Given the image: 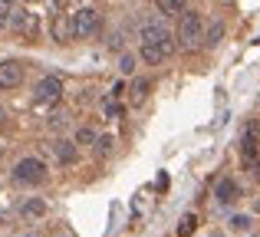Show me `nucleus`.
Returning <instances> with one entry per match:
<instances>
[{"mask_svg":"<svg viewBox=\"0 0 260 237\" xmlns=\"http://www.w3.org/2000/svg\"><path fill=\"white\" fill-rule=\"evenodd\" d=\"M20 211H23V218H43L46 214V201L43 198H30Z\"/></svg>","mask_w":260,"mask_h":237,"instance_id":"obj_16","label":"nucleus"},{"mask_svg":"<svg viewBox=\"0 0 260 237\" xmlns=\"http://www.w3.org/2000/svg\"><path fill=\"white\" fill-rule=\"evenodd\" d=\"M198 227V214H184L181 221H178V237H191Z\"/></svg>","mask_w":260,"mask_h":237,"instance_id":"obj_17","label":"nucleus"},{"mask_svg":"<svg viewBox=\"0 0 260 237\" xmlns=\"http://www.w3.org/2000/svg\"><path fill=\"white\" fill-rule=\"evenodd\" d=\"M63 99V79L59 76H43L33 86V103L37 106H56Z\"/></svg>","mask_w":260,"mask_h":237,"instance_id":"obj_4","label":"nucleus"},{"mask_svg":"<svg viewBox=\"0 0 260 237\" xmlns=\"http://www.w3.org/2000/svg\"><path fill=\"white\" fill-rule=\"evenodd\" d=\"M112 145H115V139H112V135H99V139H95V145H92V152L99 155V158H106V155L112 152Z\"/></svg>","mask_w":260,"mask_h":237,"instance_id":"obj_18","label":"nucleus"},{"mask_svg":"<svg viewBox=\"0 0 260 237\" xmlns=\"http://www.w3.org/2000/svg\"><path fill=\"white\" fill-rule=\"evenodd\" d=\"M211 237H224V234H211Z\"/></svg>","mask_w":260,"mask_h":237,"instance_id":"obj_25","label":"nucleus"},{"mask_svg":"<svg viewBox=\"0 0 260 237\" xmlns=\"http://www.w3.org/2000/svg\"><path fill=\"white\" fill-rule=\"evenodd\" d=\"M106 116L109 119H122V106L115 103V99H109V103H106Z\"/></svg>","mask_w":260,"mask_h":237,"instance_id":"obj_22","label":"nucleus"},{"mask_svg":"<svg viewBox=\"0 0 260 237\" xmlns=\"http://www.w3.org/2000/svg\"><path fill=\"white\" fill-rule=\"evenodd\" d=\"M7 26H10L13 33H20V37H37V33H40L37 13H30L26 7H13V13H10V20H7Z\"/></svg>","mask_w":260,"mask_h":237,"instance_id":"obj_5","label":"nucleus"},{"mask_svg":"<svg viewBox=\"0 0 260 237\" xmlns=\"http://www.w3.org/2000/svg\"><path fill=\"white\" fill-rule=\"evenodd\" d=\"M221 40H224V23H221V20H214V23L204 30V46H208V50H214Z\"/></svg>","mask_w":260,"mask_h":237,"instance_id":"obj_14","label":"nucleus"},{"mask_svg":"<svg viewBox=\"0 0 260 237\" xmlns=\"http://www.w3.org/2000/svg\"><path fill=\"white\" fill-rule=\"evenodd\" d=\"M250 237H254V234H250Z\"/></svg>","mask_w":260,"mask_h":237,"instance_id":"obj_26","label":"nucleus"},{"mask_svg":"<svg viewBox=\"0 0 260 237\" xmlns=\"http://www.w3.org/2000/svg\"><path fill=\"white\" fill-rule=\"evenodd\" d=\"M214 201L224 205V208H231L234 201H241V185H237L234 178H221L214 185Z\"/></svg>","mask_w":260,"mask_h":237,"instance_id":"obj_9","label":"nucleus"},{"mask_svg":"<svg viewBox=\"0 0 260 237\" xmlns=\"http://www.w3.org/2000/svg\"><path fill=\"white\" fill-rule=\"evenodd\" d=\"M142 43H165V40H175L172 37V30H168V23H165V17H148L145 23H142Z\"/></svg>","mask_w":260,"mask_h":237,"instance_id":"obj_6","label":"nucleus"},{"mask_svg":"<svg viewBox=\"0 0 260 237\" xmlns=\"http://www.w3.org/2000/svg\"><path fill=\"white\" fill-rule=\"evenodd\" d=\"M23 237H37V234H23Z\"/></svg>","mask_w":260,"mask_h":237,"instance_id":"obj_24","label":"nucleus"},{"mask_svg":"<svg viewBox=\"0 0 260 237\" xmlns=\"http://www.w3.org/2000/svg\"><path fill=\"white\" fill-rule=\"evenodd\" d=\"M13 181L17 185H43L46 181V161L37 155H26L13 165Z\"/></svg>","mask_w":260,"mask_h":237,"instance_id":"obj_2","label":"nucleus"},{"mask_svg":"<svg viewBox=\"0 0 260 237\" xmlns=\"http://www.w3.org/2000/svg\"><path fill=\"white\" fill-rule=\"evenodd\" d=\"M53 37H56L59 43H70V40H76V37H73V13H70V17H63V13H59V17L53 20Z\"/></svg>","mask_w":260,"mask_h":237,"instance_id":"obj_11","label":"nucleus"},{"mask_svg":"<svg viewBox=\"0 0 260 237\" xmlns=\"http://www.w3.org/2000/svg\"><path fill=\"white\" fill-rule=\"evenodd\" d=\"M119 73H122V76H132V73H135V56H132V53H122V56H119Z\"/></svg>","mask_w":260,"mask_h":237,"instance_id":"obj_19","label":"nucleus"},{"mask_svg":"<svg viewBox=\"0 0 260 237\" xmlns=\"http://www.w3.org/2000/svg\"><path fill=\"white\" fill-rule=\"evenodd\" d=\"M228 227H231L234 234H250V227H254V218H250V214H231Z\"/></svg>","mask_w":260,"mask_h":237,"instance_id":"obj_15","label":"nucleus"},{"mask_svg":"<svg viewBox=\"0 0 260 237\" xmlns=\"http://www.w3.org/2000/svg\"><path fill=\"white\" fill-rule=\"evenodd\" d=\"M53 152H56V158L63 161V165H73V161L79 158L76 142H70V139H56V142H53Z\"/></svg>","mask_w":260,"mask_h":237,"instance_id":"obj_10","label":"nucleus"},{"mask_svg":"<svg viewBox=\"0 0 260 237\" xmlns=\"http://www.w3.org/2000/svg\"><path fill=\"white\" fill-rule=\"evenodd\" d=\"M13 7H17V4H10V0H0V23H4V26H7V20H10Z\"/></svg>","mask_w":260,"mask_h":237,"instance_id":"obj_21","label":"nucleus"},{"mask_svg":"<svg viewBox=\"0 0 260 237\" xmlns=\"http://www.w3.org/2000/svg\"><path fill=\"white\" fill-rule=\"evenodd\" d=\"M178 46L181 50H194V46L204 43V20L198 10H184L181 17H178Z\"/></svg>","mask_w":260,"mask_h":237,"instance_id":"obj_1","label":"nucleus"},{"mask_svg":"<svg viewBox=\"0 0 260 237\" xmlns=\"http://www.w3.org/2000/svg\"><path fill=\"white\" fill-rule=\"evenodd\" d=\"M148 89H152V83H148V79H135L132 89H128V103H132V106H142L148 99Z\"/></svg>","mask_w":260,"mask_h":237,"instance_id":"obj_12","label":"nucleus"},{"mask_svg":"<svg viewBox=\"0 0 260 237\" xmlns=\"http://www.w3.org/2000/svg\"><path fill=\"white\" fill-rule=\"evenodd\" d=\"M7 125H10V112H7V109H4V106H0V132H4V128H7Z\"/></svg>","mask_w":260,"mask_h":237,"instance_id":"obj_23","label":"nucleus"},{"mask_svg":"<svg viewBox=\"0 0 260 237\" xmlns=\"http://www.w3.org/2000/svg\"><path fill=\"white\" fill-rule=\"evenodd\" d=\"M20 83H23V63L20 59H4L0 63V92L17 89Z\"/></svg>","mask_w":260,"mask_h":237,"instance_id":"obj_8","label":"nucleus"},{"mask_svg":"<svg viewBox=\"0 0 260 237\" xmlns=\"http://www.w3.org/2000/svg\"><path fill=\"white\" fill-rule=\"evenodd\" d=\"M184 10H188V0H158L161 17H181Z\"/></svg>","mask_w":260,"mask_h":237,"instance_id":"obj_13","label":"nucleus"},{"mask_svg":"<svg viewBox=\"0 0 260 237\" xmlns=\"http://www.w3.org/2000/svg\"><path fill=\"white\" fill-rule=\"evenodd\" d=\"M99 26H102V17H99V10H92V7H79V10L73 13V37L76 40L95 37Z\"/></svg>","mask_w":260,"mask_h":237,"instance_id":"obj_3","label":"nucleus"},{"mask_svg":"<svg viewBox=\"0 0 260 237\" xmlns=\"http://www.w3.org/2000/svg\"><path fill=\"white\" fill-rule=\"evenodd\" d=\"M172 53H175V40H165V43H142L139 56H142V63L158 66V63H165Z\"/></svg>","mask_w":260,"mask_h":237,"instance_id":"obj_7","label":"nucleus"},{"mask_svg":"<svg viewBox=\"0 0 260 237\" xmlns=\"http://www.w3.org/2000/svg\"><path fill=\"white\" fill-rule=\"evenodd\" d=\"M95 139H99V135H95L89 125H83V128L76 132V145H95Z\"/></svg>","mask_w":260,"mask_h":237,"instance_id":"obj_20","label":"nucleus"}]
</instances>
